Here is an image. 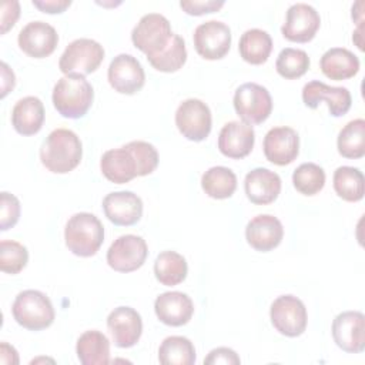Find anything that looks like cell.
I'll use <instances>...</instances> for the list:
<instances>
[{
	"label": "cell",
	"instance_id": "6da1fadb",
	"mask_svg": "<svg viewBox=\"0 0 365 365\" xmlns=\"http://www.w3.org/2000/svg\"><path fill=\"white\" fill-rule=\"evenodd\" d=\"M83 145L78 135L68 128H56L40 148L41 164L54 174H67L81 161Z\"/></svg>",
	"mask_w": 365,
	"mask_h": 365
},
{
	"label": "cell",
	"instance_id": "7a4b0ae2",
	"mask_svg": "<svg viewBox=\"0 0 365 365\" xmlns=\"http://www.w3.org/2000/svg\"><path fill=\"white\" fill-rule=\"evenodd\" d=\"M53 104L66 118H81L90 110L94 98L93 86L80 74L61 77L53 88Z\"/></svg>",
	"mask_w": 365,
	"mask_h": 365
},
{
	"label": "cell",
	"instance_id": "3957f363",
	"mask_svg": "<svg viewBox=\"0 0 365 365\" xmlns=\"http://www.w3.org/2000/svg\"><path fill=\"white\" fill-rule=\"evenodd\" d=\"M67 248L78 257H93L104 241V227L91 212L71 215L64 228Z\"/></svg>",
	"mask_w": 365,
	"mask_h": 365
},
{
	"label": "cell",
	"instance_id": "277c9868",
	"mask_svg": "<svg viewBox=\"0 0 365 365\" xmlns=\"http://www.w3.org/2000/svg\"><path fill=\"white\" fill-rule=\"evenodd\" d=\"M11 312L16 322L30 331L46 329L56 318L50 298L37 289L19 292L13 302Z\"/></svg>",
	"mask_w": 365,
	"mask_h": 365
},
{
	"label": "cell",
	"instance_id": "5b68a950",
	"mask_svg": "<svg viewBox=\"0 0 365 365\" xmlns=\"http://www.w3.org/2000/svg\"><path fill=\"white\" fill-rule=\"evenodd\" d=\"M170 21L160 13L144 14L131 31L133 44L143 51L147 58L163 53L173 40Z\"/></svg>",
	"mask_w": 365,
	"mask_h": 365
},
{
	"label": "cell",
	"instance_id": "8992f818",
	"mask_svg": "<svg viewBox=\"0 0 365 365\" xmlns=\"http://www.w3.org/2000/svg\"><path fill=\"white\" fill-rule=\"evenodd\" d=\"M103 46L93 38H76L63 51L58 68L63 74L87 76L94 73L104 60Z\"/></svg>",
	"mask_w": 365,
	"mask_h": 365
},
{
	"label": "cell",
	"instance_id": "52a82bcc",
	"mask_svg": "<svg viewBox=\"0 0 365 365\" xmlns=\"http://www.w3.org/2000/svg\"><path fill=\"white\" fill-rule=\"evenodd\" d=\"M232 103L235 113L247 124H261L272 111L269 91L257 83L241 84L235 90Z\"/></svg>",
	"mask_w": 365,
	"mask_h": 365
},
{
	"label": "cell",
	"instance_id": "ba28073f",
	"mask_svg": "<svg viewBox=\"0 0 365 365\" xmlns=\"http://www.w3.org/2000/svg\"><path fill=\"white\" fill-rule=\"evenodd\" d=\"M269 317L274 328L289 338L299 336L307 328L308 314L304 302L295 295H279L271 304Z\"/></svg>",
	"mask_w": 365,
	"mask_h": 365
},
{
	"label": "cell",
	"instance_id": "9c48e42d",
	"mask_svg": "<svg viewBox=\"0 0 365 365\" xmlns=\"http://www.w3.org/2000/svg\"><path fill=\"white\" fill-rule=\"evenodd\" d=\"M175 125L187 140L202 141L211 133V110L198 98H187L175 111Z\"/></svg>",
	"mask_w": 365,
	"mask_h": 365
},
{
	"label": "cell",
	"instance_id": "30bf717a",
	"mask_svg": "<svg viewBox=\"0 0 365 365\" xmlns=\"http://www.w3.org/2000/svg\"><path fill=\"white\" fill-rule=\"evenodd\" d=\"M148 247L143 237L125 234L114 240L107 251V264L117 272H133L143 267Z\"/></svg>",
	"mask_w": 365,
	"mask_h": 365
},
{
	"label": "cell",
	"instance_id": "8fae6325",
	"mask_svg": "<svg viewBox=\"0 0 365 365\" xmlns=\"http://www.w3.org/2000/svg\"><path fill=\"white\" fill-rule=\"evenodd\" d=\"M195 51L205 60H220L227 56L231 47V30L218 20L201 23L192 36Z\"/></svg>",
	"mask_w": 365,
	"mask_h": 365
},
{
	"label": "cell",
	"instance_id": "7c38bea8",
	"mask_svg": "<svg viewBox=\"0 0 365 365\" xmlns=\"http://www.w3.org/2000/svg\"><path fill=\"white\" fill-rule=\"evenodd\" d=\"M107 78L114 91L131 96L143 88L145 73L135 57L123 53L111 60L107 70Z\"/></svg>",
	"mask_w": 365,
	"mask_h": 365
},
{
	"label": "cell",
	"instance_id": "4fadbf2b",
	"mask_svg": "<svg viewBox=\"0 0 365 365\" xmlns=\"http://www.w3.org/2000/svg\"><path fill=\"white\" fill-rule=\"evenodd\" d=\"M319 26L321 17L312 6L307 3H295L287 10L281 33L289 41L308 43L315 37Z\"/></svg>",
	"mask_w": 365,
	"mask_h": 365
},
{
	"label": "cell",
	"instance_id": "5bb4252c",
	"mask_svg": "<svg viewBox=\"0 0 365 365\" xmlns=\"http://www.w3.org/2000/svg\"><path fill=\"white\" fill-rule=\"evenodd\" d=\"M332 338L345 352L359 354L365 349V317L359 311H345L332 321Z\"/></svg>",
	"mask_w": 365,
	"mask_h": 365
},
{
	"label": "cell",
	"instance_id": "9a60e30c",
	"mask_svg": "<svg viewBox=\"0 0 365 365\" xmlns=\"http://www.w3.org/2000/svg\"><path fill=\"white\" fill-rule=\"evenodd\" d=\"M302 101L309 108H317L321 101H325L332 117L345 115L352 104V97L345 87H331L318 80L307 83L302 88Z\"/></svg>",
	"mask_w": 365,
	"mask_h": 365
},
{
	"label": "cell",
	"instance_id": "2e32d148",
	"mask_svg": "<svg viewBox=\"0 0 365 365\" xmlns=\"http://www.w3.org/2000/svg\"><path fill=\"white\" fill-rule=\"evenodd\" d=\"M19 47L30 57L44 58L50 56L58 43V34L46 21H30L19 33Z\"/></svg>",
	"mask_w": 365,
	"mask_h": 365
},
{
	"label": "cell",
	"instance_id": "e0dca14e",
	"mask_svg": "<svg viewBox=\"0 0 365 365\" xmlns=\"http://www.w3.org/2000/svg\"><path fill=\"white\" fill-rule=\"evenodd\" d=\"M265 158L275 165L291 164L299 153L298 133L287 125L271 128L264 137Z\"/></svg>",
	"mask_w": 365,
	"mask_h": 365
},
{
	"label": "cell",
	"instance_id": "ac0fdd59",
	"mask_svg": "<svg viewBox=\"0 0 365 365\" xmlns=\"http://www.w3.org/2000/svg\"><path fill=\"white\" fill-rule=\"evenodd\" d=\"M107 328L118 348H131L143 334V319L134 308L117 307L107 317Z\"/></svg>",
	"mask_w": 365,
	"mask_h": 365
},
{
	"label": "cell",
	"instance_id": "d6986e66",
	"mask_svg": "<svg viewBox=\"0 0 365 365\" xmlns=\"http://www.w3.org/2000/svg\"><path fill=\"white\" fill-rule=\"evenodd\" d=\"M103 210L114 225H134L143 215V201L133 191H114L104 197Z\"/></svg>",
	"mask_w": 365,
	"mask_h": 365
},
{
	"label": "cell",
	"instance_id": "ffe728a7",
	"mask_svg": "<svg viewBox=\"0 0 365 365\" xmlns=\"http://www.w3.org/2000/svg\"><path fill=\"white\" fill-rule=\"evenodd\" d=\"M255 131L244 121H230L224 124L218 135V150L228 158H244L254 147Z\"/></svg>",
	"mask_w": 365,
	"mask_h": 365
},
{
	"label": "cell",
	"instance_id": "44dd1931",
	"mask_svg": "<svg viewBox=\"0 0 365 365\" xmlns=\"http://www.w3.org/2000/svg\"><path fill=\"white\" fill-rule=\"evenodd\" d=\"M157 318L170 327H181L190 322L194 314L192 299L180 291L160 294L154 301Z\"/></svg>",
	"mask_w": 365,
	"mask_h": 365
},
{
	"label": "cell",
	"instance_id": "7402d4cb",
	"mask_svg": "<svg viewBox=\"0 0 365 365\" xmlns=\"http://www.w3.org/2000/svg\"><path fill=\"white\" fill-rule=\"evenodd\" d=\"M284 237V227L281 221L269 214L254 217L245 228L247 242L257 251L268 252L277 248Z\"/></svg>",
	"mask_w": 365,
	"mask_h": 365
},
{
	"label": "cell",
	"instance_id": "603a6c76",
	"mask_svg": "<svg viewBox=\"0 0 365 365\" xmlns=\"http://www.w3.org/2000/svg\"><path fill=\"white\" fill-rule=\"evenodd\" d=\"M247 198L257 205H267L274 202L281 192V178L277 173L257 167L251 170L244 180Z\"/></svg>",
	"mask_w": 365,
	"mask_h": 365
},
{
	"label": "cell",
	"instance_id": "cb8c5ba5",
	"mask_svg": "<svg viewBox=\"0 0 365 365\" xmlns=\"http://www.w3.org/2000/svg\"><path fill=\"white\" fill-rule=\"evenodd\" d=\"M100 168L103 175L114 184H125L138 177L137 161L127 144L106 151L100 160Z\"/></svg>",
	"mask_w": 365,
	"mask_h": 365
},
{
	"label": "cell",
	"instance_id": "d4e9b609",
	"mask_svg": "<svg viewBox=\"0 0 365 365\" xmlns=\"http://www.w3.org/2000/svg\"><path fill=\"white\" fill-rule=\"evenodd\" d=\"M44 123V106L38 97L27 96L20 98L11 110V124L21 135L38 133Z\"/></svg>",
	"mask_w": 365,
	"mask_h": 365
},
{
	"label": "cell",
	"instance_id": "484cf974",
	"mask_svg": "<svg viewBox=\"0 0 365 365\" xmlns=\"http://www.w3.org/2000/svg\"><path fill=\"white\" fill-rule=\"evenodd\" d=\"M359 58L344 47H332L327 50L319 61L324 76L335 81L354 77L359 71Z\"/></svg>",
	"mask_w": 365,
	"mask_h": 365
},
{
	"label": "cell",
	"instance_id": "4316f807",
	"mask_svg": "<svg viewBox=\"0 0 365 365\" xmlns=\"http://www.w3.org/2000/svg\"><path fill=\"white\" fill-rule=\"evenodd\" d=\"M76 352L83 365H107L110 362V341L103 332L90 329L77 339Z\"/></svg>",
	"mask_w": 365,
	"mask_h": 365
},
{
	"label": "cell",
	"instance_id": "83f0119b",
	"mask_svg": "<svg viewBox=\"0 0 365 365\" xmlns=\"http://www.w3.org/2000/svg\"><path fill=\"white\" fill-rule=\"evenodd\" d=\"M240 56L244 61L259 66L265 63L272 50L271 36L261 29H250L242 33L238 43Z\"/></svg>",
	"mask_w": 365,
	"mask_h": 365
},
{
	"label": "cell",
	"instance_id": "f1b7e54d",
	"mask_svg": "<svg viewBox=\"0 0 365 365\" xmlns=\"http://www.w3.org/2000/svg\"><path fill=\"white\" fill-rule=\"evenodd\" d=\"M187 261L175 251H163L157 255L154 262V274L160 284L174 287L181 284L187 277Z\"/></svg>",
	"mask_w": 365,
	"mask_h": 365
},
{
	"label": "cell",
	"instance_id": "f546056e",
	"mask_svg": "<svg viewBox=\"0 0 365 365\" xmlns=\"http://www.w3.org/2000/svg\"><path fill=\"white\" fill-rule=\"evenodd\" d=\"M201 187L208 197L225 200L230 198L237 188V175L227 167H211L202 174Z\"/></svg>",
	"mask_w": 365,
	"mask_h": 365
},
{
	"label": "cell",
	"instance_id": "4dcf8cb0",
	"mask_svg": "<svg viewBox=\"0 0 365 365\" xmlns=\"http://www.w3.org/2000/svg\"><path fill=\"white\" fill-rule=\"evenodd\" d=\"M334 190L345 201L356 202L365 192V177L359 168L342 165L334 173Z\"/></svg>",
	"mask_w": 365,
	"mask_h": 365
},
{
	"label": "cell",
	"instance_id": "1f68e13d",
	"mask_svg": "<svg viewBox=\"0 0 365 365\" xmlns=\"http://www.w3.org/2000/svg\"><path fill=\"white\" fill-rule=\"evenodd\" d=\"M336 147L345 158H362L365 155V120L355 118L346 123L338 134Z\"/></svg>",
	"mask_w": 365,
	"mask_h": 365
},
{
	"label": "cell",
	"instance_id": "d6a6232c",
	"mask_svg": "<svg viewBox=\"0 0 365 365\" xmlns=\"http://www.w3.org/2000/svg\"><path fill=\"white\" fill-rule=\"evenodd\" d=\"M158 361L163 365H192L195 362V348L185 336H167L158 348Z\"/></svg>",
	"mask_w": 365,
	"mask_h": 365
},
{
	"label": "cell",
	"instance_id": "836d02e7",
	"mask_svg": "<svg viewBox=\"0 0 365 365\" xmlns=\"http://www.w3.org/2000/svg\"><path fill=\"white\" fill-rule=\"evenodd\" d=\"M147 60L158 71H163V73L178 71L187 61V48H185L184 38L174 33L168 47L158 56Z\"/></svg>",
	"mask_w": 365,
	"mask_h": 365
},
{
	"label": "cell",
	"instance_id": "e575fe53",
	"mask_svg": "<svg viewBox=\"0 0 365 365\" xmlns=\"http://www.w3.org/2000/svg\"><path fill=\"white\" fill-rule=\"evenodd\" d=\"M295 190L304 195H315L325 185V171L314 163H304L292 173Z\"/></svg>",
	"mask_w": 365,
	"mask_h": 365
},
{
	"label": "cell",
	"instance_id": "d590c367",
	"mask_svg": "<svg viewBox=\"0 0 365 365\" xmlns=\"http://www.w3.org/2000/svg\"><path fill=\"white\" fill-rule=\"evenodd\" d=\"M309 57L304 50L287 47L279 51L275 68L278 74L287 80H294L304 76L309 68Z\"/></svg>",
	"mask_w": 365,
	"mask_h": 365
},
{
	"label": "cell",
	"instance_id": "8d00e7d4",
	"mask_svg": "<svg viewBox=\"0 0 365 365\" xmlns=\"http://www.w3.org/2000/svg\"><path fill=\"white\" fill-rule=\"evenodd\" d=\"M29 261V251L27 248L10 240H3L0 242V269L7 274H19Z\"/></svg>",
	"mask_w": 365,
	"mask_h": 365
},
{
	"label": "cell",
	"instance_id": "74e56055",
	"mask_svg": "<svg viewBox=\"0 0 365 365\" xmlns=\"http://www.w3.org/2000/svg\"><path fill=\"white\" fill-rule=\"evenodd\" d=\"M127 147L131 150L135 161H137V168H138V177H144L151 174L157 165H158V153L157 148L141 140L130 141Z\"/></svg>",
	"mask_w": 365,
	"mask_h": 365
},
{
	"label": "cell",
	"instance_id": "f35d334b",
	"mask_svg": "<svg viewBox=\"0 0 365 365\" xmlns=\"http://www.w3.org/2000/svg\"><path fill=\"white\" fill-rule=\"evenodd\" d=\"M20 217V201L16 195L3 191L0 194V230L7 231L14 227Z\"/></svg>",
	"mask_w": 365,
	"mask_h": 365
},
{
	"label": "cell",
	"instance_id": "ab89813d",
	"mask_svg": "<svg viewBox=\"0 0 365 365\" xmlns=\"http://www.w3.org/2000/svg\"><path fill=\"white\" fill-rule=\"evenodd\" d=\"M224 6V1L217 0H182L180 7L190 16H202L207 13L218 11Z\"/></svg>",
	"mask_w": 365,
	"mask_h": 365
},
{
	"label": "cell",
	"instance_id": "60d3db41",
	"mask_svg": "<svg viewBox=\"0 0 365 365\" xmlns=\"http://www.w3.org/2000/svg\"><path fill=\"white\" fill-rule=\"evenodd\" d=\"M240 362H241V359L237 355V352L227 346H220V348L210 351V354L204 359V364H207V365H220V364L238 365Z\"/></svg>",
	"mask_w": 365,
	"mask_h": 365
},
{
	"label": "cell",
	"instance_id": "b9f144b4",
	"mask_svg": "<svg viewBox=\"0 0 365 365\" xmlns=\"http://www.w3.org/2000/svg\"><path fill=\"white\" fill-rule=\"evenodd\" d=\"M20 16V4L19 1L16 0H11V1H4L1 4V34H6L7 30H10L17 19Z\"/></svg>",
	"mask_w": 365,
	"mask_h": 365
},
{
	"label": "cell",
	"instance_id": "7bdbcfd3",
	"mask_svg": "<svg viewBox=\"0 0 365 365\" xmlns=\"http://www.w3.org/2000/svg\"><path fill=\"white\" fill-rule=\"evenodd\" d=\"M33 6L41 10L43 13L57 14L63 13L67 7L71 6L70 0H33Z\"/></svg>",
	"mask_w": 365,
	"mask_h": 365
},
{
	"label": "cell",
	"instance_id": "ee69618b",
	"mask_svg": "<svg viewBox=\"0 0 365 365\" xmlns=\"http://www.w3.org/2000/svg\"><path fill=\"white\" fill-rule=\"evenodd\" d=\"M0 67H1V97H6V94L14 88L16 77L13 70H10V67L4 61H1Z\"/></svg>",
	"mask_w": 365,
	"mask_h": 365
}]
</instances>
